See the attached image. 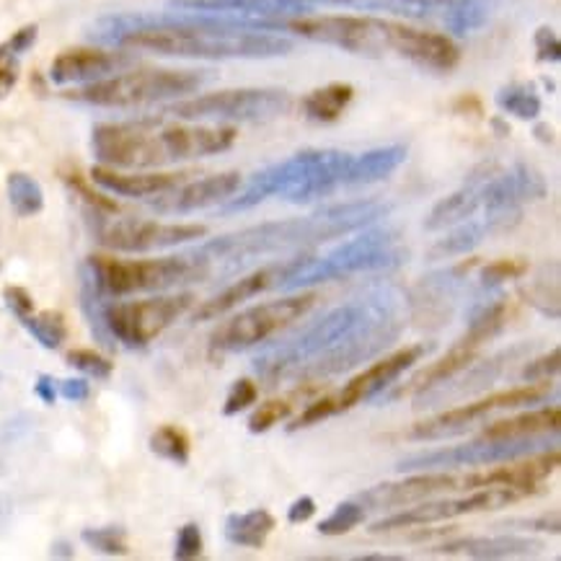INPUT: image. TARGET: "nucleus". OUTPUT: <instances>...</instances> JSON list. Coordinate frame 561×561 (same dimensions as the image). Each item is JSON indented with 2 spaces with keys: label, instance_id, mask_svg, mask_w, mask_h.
Masks as SVG:
<instances>
[{
  "label": "nucleus",
  "instance_id": "f257e3e1",
  "mask_svg": "<svg viewBox=\"0 0 561 561\" xmlns=\"http://www.w3.org/2000/svg\"><path fill=\"white\" fill-rule=\"evenodd\" d=\"M404 311V293L380 287L336 306L293 340L267 347L254 359V370L272 383L340 376L391 347L407 327Z\"/></svg>",
  "mask_w": 561,
  "mask_h": 561
},
{
  "label": "nucleus",
  "instance_id": "f03ea898",
  "mask_svg": "<svg viewBox=\"0 0 561 561\" xmlns=\"http://www.w3.org/2000/svg\"><path fill=\"white\" fill-rule=\"evenodd\" d=\"M272 32H283V19L259 21L186 11L119 13L96 21L91 39L190 60H267L293 53V42Z\"/></svg>",
  "mask_w": 561,
  "mask_h": 561
},
{
  "label": "nucleus",
  "instance_id": "7ed1b4c3",
  "mask_svg": "<svg viewBox=\"0 0 561 561\" xmlns=\"http://www.w3.org/2000/svg\"><path fill=\"white\" fill-rule=\"evenodd\" d=\"M388 213H391V205L383 203V199H357V203L321 207V210L304 215V218L243 228L239 233L207 241L194 251L210 264V277L215 272L218 275H233V272L256 262L259 256L342 239V236L373 226V222L386 218Z\"/></svg>",
  "mask_w": 561,
  "mask_h": 561
},
{
  "label": "nucleus",
  "instance_id": "20e7f679",
  "mask_svg": "<svg viewBox=\"0 0 561 561\" xmlns=\"http://www.w3.org/2000/svg\"><path fill=\"white\" fill-rule=\"evenodd\" d=\"M236 138V127L167 125L161 119L102 122L91 133V150L102 167L156 169L226 153Z\"/></svg>",
  "mask_w": 561,
  "mask_h": 561
},
{
  "label": "nucleus",
  "instance_id": "39448f33",
  "mask_svg": "<svg viewBox=\"0 0 561 561\" xmlns=\"http://www.w3.org/2000/svg\"><path fill=\"white\" fill-rule=\"evenodd\" d=\"M407 262L401 233L396 228H368L323 256L295 259L290 272L279 279L277 290H306V287L332 283L359 272H388Z\"/></svg>",
  "mask_w": 561,
  "mask_h": 561
},
{
  "label": "nucleus",
  "instance_id": "423d86ee",
  "mask_svg": "<svg viewBox=\"0 0 561 561\" xmlns=\"http://www.w3.org/2000/svg\"><path fill=\"white\" fill-rule=\"evenodd\" d=\"M210 81L207 70H169V68H140L122 70L104 81L85 83L76 91H65V99L78 104L102 106V110H138L194 93Z\"/></svg>",
  "mask_w": 561,
  "mask_h": 561
},
{
  "label": "nucleus",
  "instance_id": "0eeeda50",
  "mask_svg": "<svg viewBox=\"0 0 561 561\" xmlns=\"http://www.w3.org/2000/svg\"><path fill=\"white\" fill-rule=\"evenodd\" d=\"M85 264L91 267L93 279H96L99 290L106 298H122V295L133 293H158L210 277V264L197 251L167 259H135V262L112 256H91L85 259Z\"/></svg>",
  "mask_w": 561,
  "mask_h": 561
},
{
  "label": "nucleus",
  "instance_id": "6e6552de",
  "mask_svg": "<svg viewBox=\"0 0 561 561\" xmlns=\"http://www.w3.org/2000/svg\"><path fill=\"white\" fill-rule=\"evenodd\" d=\"M319 300L316 293L287 295V298L270 300V304L247 308V311L230 316L210 336V355H233L256 344L267 342L272 334L283 332L293 321L304 319Z\"/></svg>",
  "mask_w": 561,
  "mask_h": 561
},
{
  "label": "nucleus",
  "instance_id": "1a4fd4ad",
  "mask_svg": "<svg viewBox=\"0 0 561 561\" xmlns=\"http://www.w3.org/2000/svg\"><path fill=\"white\" fill-rule=\"evenodd\" d=\"M559 443L557 433L551 435H530V437H502V440H489L481 437L477 443L456 445V448L414 453V456L401 458L396 463L399 473L414 471H445V469H463V466H492L507 463L523 456H534V453L549 450Z\"/></svg>",
  "mask_w": 561,
  "mask_h": 561
},
{
  "label": "nucleus",
  "instance_id": "9d476101",
  "mask_svg": "<svg viewBox=\"0 0 561 561\" xmlns=\"http://www.w3.org/2000/svg\"><path fill=\"white\" fill-rule=\"evenodd\" d=\"M290 104V93L279 89H230L182 99L167 106V114L186 122H267L285 114Z\"/></svg>",
  "mask_w": 561,
  "mask_h": 561
},
{
  "label": "nucleus",
  "instance_id": "9b49d317",
  "mask_svg": "<svg viewBox=\"0 0 561 561\" xmlns=\"http://www.w3.org/2000/svg\"><path fill=\"white\" fill-rule=\"evenodd\" d=\"M559 399V388L549 386V380L543 383H528L507 388V391L492 393L486 399L473 401V404H463L448 412L433 416V420H424L412 424L407 437L409 440H443V437L463 435L466 430H471L473 424H479L484 416L500 409H517V407H536V404H549V401Z\"/></svg>",
  "mask_w": 561,
  "mask_h": 561
},
{
  "label": "nucleus",
  "instance_id": "f8f14e48",
  "mask_svg": "<svg viewBox=\"0 0 561 561\" xmlns=\"http://www.w3.org/2000/svg\"><path fill=\"white\" fill-rule=\"evenodd\" d=\"M194 295H163V298L150 300H129V304H106V327L114 336V342H122L125 347H146L158 334L176 319L190 311Z\"/></svg>",
  "mask_w": 561,
  "mask_h": 561
},
{
  "label": "nucleus",
  "instance_id": "ddd939ff",
  "mask_svg": "<svg viewBox=\"0 0 561 561\" xmlns=\"http://www.w3.org/2000/svg\"><path fill=\"white\" fill-rule=\"evenodd\" d=\"M528 489H517V486H484V489H473V494L460 500H437V502H414V507H409L404 513L388 515L383 520H378L370 528V534H388V530H399V528H416V525H430V523H443L450 520V517H460V515H471V513H484V510H502L513 502H520L523 497H528Z\"/></svg>",
  "mask_w": 561,
  "mask_h": 561
},
{
  "label": "nucleus",
  "instance_id": "4468645a",
  "mask_svg": "<svg viewBox=\"0 0 561 561\" xmlns=\"http://www.w3.org/2000/svg\"><path fill=\"white\" fill-rule=\"evenodd\" d=\"M388 26L391 21L355 19V16H319L283 21V32L340 47L344 53L380 57L388 53Z\"/></svg>",
  "mask_w": 561,
  "mask_h": 561
},
{
  "label": "nucleus",
  "instance_id": "2eb2a0df",
  "mask_svg": "<svg viewBox=\"0 0 561 561\" xmlns=\"http://www.w3.org/2000/svg\"><path fill=\"white\" fill-rule=\"evenodd\" d=\"M96 241L112 251L142 254V251H161L182 243L205 239L207 228L194 222H156V220H106L99 218L93 226Z\"/></svg>",
  "mask_w": 561,
  "mask_h": 561
},
{
  "label": "nucleus",
  "instance_id": "dca6fc26",
  "mask_svg": "<svg viewBox=\"0 0 561 561\" xmlns=\"http://www.w3.org/2000/svg\"><path fill=\"white\" fill-rule=\"evenodd\" d=\"M427 350L430 347H424V344H414V347L393 352L391 357H383L380 363H373L368 370H363L359 376L352 378L340 393L329 396V404H332L334 416L347 412L352 407L363 404V401L378 399V396L383 393L386 388H391L409 368H414Z\"/></svg>",
  "mask_w": 561,
  "mask_h": 561
},
{
  "label": "nucleus",
  "instance_id": "f3484780",
  "mask_svg": "<svg viewBox=\"0 0 561 561\" xmlns=\"http://www.w3.org/2000/svg\"><path fill=\"white\" fill-rule=\"evenodd\" d=\"M523 352H528V347H513V350H505L500 352V355L489 357V359H481L477 365H469V368H463L456 376L443 380V383L437 386H430L424 388V391H416L414 396V409H433V407H440V404H450V401L456 399H466V396L471 393H481L486 391L489 386L497 380L505 368L517 355H523Z\"/></svg>",
  "mask_w": 561,
  "mask_h": 561
},
{
  "label": "nucleus",
  "instance_id": "a211bd4d",
  "mask_svg": "<svg viewBox=\"0 0 561 561\" xmlns=\"http://www.w3.org/2000/svg\"><path fill=\"white\" fill-rule=\"evenodd\" d=\"M133 62L135 57L129 53H122V49L73 47L55 57L53 68H49V81L55 85L96 83L110 76L122 73Z\"/></svg>",
  "mask_w": 561,
  "mask_h": 561
},
{
  "label": "nucleus",
  "instance_id": "6ab92c4d",
  "mask_svg": "<svg viewBox=\"0 0 561 561\" xmlns=\"http://www.w3.org/2000/svg\"><path fill=\"white\" fill-rule=\"evenodd\" d=\"M546 192V179L528 163H515L507 171L494 169L481 190V210L523 213L525 205L543 199Z\"/></svg>",
  "mask_w": 561,
  "mask_h": 561
},
{
  "label": "nucleus",
  "instance_id": "aec40b11",
  "mask_svg": "<svg viewBox=\"0 0 561 561\" xmlns=\"http://www.w3.org/2000/svg\"><path fill=\"white\" fill-rule=\"evenodd\" d=\"M388 53L435 73H448L460 62V47L450 37L404 24L388 26Z\"/></svg>",
  "mask_w": 561,
  "mask_h": 561
},
{
  "label": "nucleus",
  "instance_id": "412c9836",
  "mask_svg": "<svg viewBox=\"0 0 561 561\" xmlns=\"http://www.w3.org/2000/svg\"><path fill=\"white\" fill-rule=\"evenodd\" d=\"M304 174H300L298 184L285 194V203H316V199L329 197V194L342 190L344 182H347L352 153H342V150H304Z\"/></svg>",
  "mask_w": 561,
  "mask_h": 561
},
{
  "label": "nucleus",
  "instance_id": "4be33fe9",
  "mask_svg": "<svg viewBox=\"0 0 561 561\" xmlns=\"http://www.w3.org/2000/svg\"><path fill=\"white\" fill-rule=\"evenodd\" d=\"M453 489H463V477H453L445 471H414V477L396 484H378L373 489L357 494V502L363 507L380 510V507H401L414 505V502L430 500L433 494L453 492Z\"/></svg>",
  "mask_w": 561,
  "mask_h": 561
},
{
  "label": "nucleus",
  "instance_id": "5701e85b",
  "mask_svg": "<svg viewBox=\"0 0 561 561\" xmlns=\"http://www.w3.org/2000/svg\"><path fill=\"white\" fill-rule=\"evenodd\" d=\"M241 174L239 171H226V174H215L197 179V182L179 184L171 192L158 194L153 199V210L169 213V215H184L194 210H205V207L222 205L241 190Z\"/></svg>",
  "mask_w": 561,
  "mask_h": 561
},
{
  "label": "nucleus",
  "instance_id": "b1692460",
  "mask_svg": "<svg viewBox=\"0 0 561 561\" xmlns=\"http://www.w3.org/2000/svg\"><path fill=\"white\" fill-rule=\"evenodd\" d=\"M171 11L210 13V16L279 21L287 16H304L311 5L300 0H169Z\"/></svg>",
  "mask_w": 561,
  "mask_h": 561
},
{
  "label": "nucleus",
  "instance_id": "393cba45",
  "mask_svg": "<svg viewBox=\"0 0 561 561\" xmlns=\"http://www.w3.org/2000/svg\"><path fill=\"white\" fill-rule=\"evenodd\" d=\"M523 220V213H492L479 220H460L456 226H450V233L445 236L430 249V259H453V256H463L471 254L473 249H479L489 236L497 233H507L513 230L517 222Z\"/></svg>",
  "mask_w": 561,
  "mask_h": 561
},
{
  "label": "nucleus",
  "instance_id": "a878e982",
  "mask_svg": "<svg viewBox=\"0 0 561 561\" xmlns=\"http://www.w3.org/2000/svg\"><path fill=\"white\" fill-rule=\"evenodd\" d=\"M543 551V543L523 536H466L458 541H445L427 553L435 557H469V559H523Z\"/></svg>",
  "mask_w": 561,
  "mask_h": 561
},
{
  "label": "nucleus",
  "instance_id": "bb28decb",
  "mask_svg": "<svg viewBox=\"0 0 561 561\" xmlns=\"http://www.w3.org/2000/svg\"><path fill=\"white\" fill-rule=\"evenodd\" d=\"M559 469V450H543L541 456H528L525 463L517 466H497L494 471L486 473H466L463 489H484V486H517L538 492V484L551 477Z\"/></svg>",
  "mask_w": 561,
  "mask_h": 561
},
{
  "label": "nucleus",
  "instance_id": "cd10ccee",
  "mask_svg": "<svg viewBox=\"0 0 561 561\" xmlns=\"http://www.w3.org/2000/svg\"><path fill=\"white\" fill-rule=\"evenodd\" d=\"M295 264V259H290V262H283V264H272V267H264V270H256L251 272V275L236 279L233 285L226 287V290L215 295V298L205 300L203 306L194 311L192 319L194 321H210V319H218V316L228 313L230 308H236L239 304H243V300L254 298V295L270 290V287H277L279 279H283L287 272H290V267Z\"/></svg>",
  "mask_w": 561,
  "mask_h": 561
},
{
  "label": "nucleus",
  "instance_id": "c85d7f7f",
  "mask_svg": "<svg viewBox=\"0 0 561 561\" xmlns=\"http://www.w3.org/2000/svg\"><path fill=\"white\" fill-rule=\"evenodd\" d=\"M494 169H497L494 163H484V167L473 169L460 190L448 194V197L440 199V203L430 210L427 220H424V228L445 230V228L456 226V222H460V220L473 218V215L481 210V190H484V182Z\"/></svg>",
  "mask_w": 561,
  "mask_h": 561
},
{
  "label": "nucleus",
  "instance_id": "c756f323",
  "mask_svg": "<svg viewBox=\"0 0 561 561\" xmlns=\"http://www.w3.org/2000/svg\"><path fill=\"white\" fill-rule=\"evenodd\" d=\"M91 182L102 186L104 192L119 194V197H158V194L171 192L174 186L186 182V174H125V171L112 167H93Z\"/></svg>",
  "mask_w": 561,
  "mask_h": 561
},
{
  "label": "nucleus",
  "instance_id": "7c9ffc66",
  "mask_svg": "<svg viewBox=\"0 0 561 561\" xmlns=\"http://www.w3.org/2000/svg\"><path fill=\"white\" fill-rule=\"evenodd\" d=\"M407 161V146H386L368 150L363 156H352L347 182L344 186H368L383 182Z\"/></svg>",
  "mask_w": 561,
  "mask_h": 561
},
{
  "label": "nucleus",
  "instance_id": "2f4dec72",
  "mask_svg": "<svg viewBox=\"0 0 561 561\" xmlns=\"http://www.w3.org/2000/svg\"><path fill=\"white\" fill-rule=\"evenodd\" d=\"M473 357H477V350L466 347V344L458 342L456 347L448 352V355L437 359V363L430 365V368L416 373V376L409 380L407 386L396 388L391 396H386V401L401 399V396H407V393H416V391H424V388H430V386L443 383V380H448V378L456 376V373L469 368V365L473 363Z\"/></svg>",
  "mask_w": 561,
  "mask_h": 561
},
{
  "label": "nucleus",
  "instance_id": "473e14b6",
  "mask_svg": "<svg viewBox=\"0 0 561 561\" xmlns=\"http://www.w3.org/2000/svg\"><path fill=\"white\" fill-rule=\"evenodd\" d=\"M559 422H561L559 407H551V409L546 407V409H536V412L517 414V416H513V420L492 422L481 437H489V440H502V437L549 435V433H559Z\"/></svg>",
  "mask_w": 561,
  "mask_h": 561
},
{
  "label": "nucleus",
  "instance_id": "72a5a7b5",
  "mask_svg": "<svg viewBox=\"0 0 561 561\" xmlns=\"http://www.w3.org/2000/svg\"><path fill=\"white\" fill-rule=\"evenodd\" d=\"M275 525V517L267 510H249V513L228 515L222 534L228 543L239 546V549H262Z\"/></svg>",
  "mask_w": 561,
  "mask_h": 561
},
{
  "label": "nucleus",
  "instance_id": "f704fd0d",
  "mask_svg": "<svg viewBox=\"0 0 561 561\" xmlns=\"http://www.w3.org/2000/svg\"><path fill=\"white\" fill-rule=\"evenodd\" d=\"M352 96H355V89L350 83H329L308 93L300 102V110H304L306 119L316 122V125H332L347 112Z\"/></svg>",
  "mask_w": 561,
  "mask_h": 561
},
{
  "label": "nucleus",
  "instance_id": "c9c22d12",
  "mask_svg": "<svg viewBox=\"0 0 561 561\" xmlns=\"http://www.w3.org/2000/svg\"><path fill=\"white\" fill-rule=\"evenodd\" d=\"M81 308H83L85 321H89L93 340H96L106 350L117 347V342H114L110 327H106V316H104L106 295L99 290L96 279H93V272L85 262L81 264Z\"/></svg>",
  "mask_w": 561,
  "mask_h": 561
},
{
  "label": "nucleus",
  "instance_id": "e433bc0d",
  "mask_svg": "<svg viewBox=\"0 0 561 561\" xmlns=\"http://www.w3.org/2000/svg\"><path fill=\"white\" fill-rule=\"evenodd\" d=\"M450 0H359V9L363 11H378V13H393L401 19H435L443 16V11L448 9Z\"/></svg>",
  "mask_w": 561,
  "mask_h": 561
},
{
  "label": "nucleus",
  "instance_id": "4c0bfd02",
  "mask_svg": "<svg viewBox=\"0 0 561 561\" xmlns=\"http://www.w3.org/2000/svg\"><path fill=\"white\" fill-rule=\"evenodd\" d=\"M9 203L19 218H34L45 210V192L34 176L24 171H13L9 174Z\"/></svg>",
  "mask_w": 561,
  "mask_h": 561
},
{
  "label": "nucleus",
  "instance_id": "58836bf2",
  "mask_svg": "<svg viewBox=\"0 0 561 561\" xmlns=\"http://www.w3.org/2000/svg\"><path fill=\"white\" fill-rule=\"evenodd\" d=\"M489 19L486 0H450L448 9L443 11V21L450 34L466 37V34L479 32Z\"/></svg>",
  "mask_w": 561,
  "mask_h": 561
},
{
  "label": "nucleus",
  "instance_id": "ea45409f",
  "mask_svg": "<svg viewBox=\"0 0 561 561\" xmlns=\"http://www.w3.org/2000/svg\"><path fill=\"white\" fill-rule=\"evenodd\" d=\"M494 102H497L502 112L513 114V117L525 119V122L538 119V114H541V110H543L541 96H538V91L530 83L528 85L525 83L505 85V89L497 91Z\"/></svg>",
  "mask_w": 561,
  "mask_h": 561
},
{
  "label": "nucleus",
  "instance_id": "a19ab883",
  "mask_svg": "<svg viewBox=\"0 0 561 561\" xmlns=\"http://www.w3.org/2000/svg\"><path fill=\"white\" fill-rule=\"evenodd\" d=\"M150 450H153L158 458L171 460V463L176 466H186L190 463L192 443L190 435H186L182 427H176V424H163V427H158L156 433L150 435Z\"/></svg>",
  "mask_w": 561,
  "mask_h": 561
},
{
  "label": "nucleus",
  "instance_id": "79ce46f5",
  "mask_svg": "<svg viewBox=\"0 0 561 561\" xmlns=\"http://www.w3.org/2000/svg\"><path fill=\"white\" fill-rule=\"evenodd\" d=\"M21 327L37 340L45 350H57L68 336V327H65L62 313L45 311V313H28L24 319H19Z\"/></svg>",
  "mask_w": 561,
  "mask_h": 561
},
{
  "label": "nucleus",
  "instance_id": "37998d69",
  "mask_svg": "<svg viewBox=\"0 0 561 561\" xmlns=\"http://www.w3.org/2000/svg\"><path fill=\"white\" fill-rule=\"evenodd\" d=\"M83 543L93 549L96 553H104V557H125L127 549V534L119 525H106V528H85Z\"/></svg>",
  "mask_w": 561,
  "mask_h": 561
},
{
  "label": "nucleus",
  "instance_id": "c03bdc74",
  "mask_svg": "<svg viewBox=\"0 0 561 561\" xmlns=\"http://www.w3.org/2000/svg\"><path fill=\"white\" fill-rule=\"evenodd\" d=\"M528 272L525 259H497V262L486 264L479 275V290H500L510 279H520Z\"/></svg>",
  "mask_w": 561,
  "mask_h": 561
},
{
  "label": "nucleus",
  "instance_id": "a18cd8bd",
  "mask_svg": "<svg viewBox=\"0 0 561 561\" xmlns=\"http://www.w3.org/2000/svg\"><path fill=\"white\" fill-rule=\"evenodd\" d=\"M365 520V507L359 502H340L327 520L319 523L321 536H344Z\"/></svg>",
  "mask_w": 561,
  "mask_h": 561
},
{
  "label": "nucleus",
  "instance_id": "49530a36",
  "mask_svg": "<svg viewBox=\"0 0 561 561\" xmlns=\"http://www.w3.org/2000/svg\"><path fill=\"white\" fill-rule=\"evenodd\" d=\"M290 414L293 404L285 399H272L267 404H259L256 412L249 416V433H267V430H272L279 422H285Z\"/></svg>",
  "mask_w": 561,
  "mask_h": 561
},
{
  "label": "nucleus",
  "instance_id": "de8ad7c7",
  "mask_svg": "<svg viewBox=\"0 0 561 561\" xmlns=\"http://www.w3.org/2000/svg\"><path fill=\"white\" fill-rule=\"evenodd\" d=\"M68 365L70 368H76L78 373H83L85 378H93V380H106L114 370V365L110 363V359L93 350L68 352Z\"/></svg>",
  "mask_w": 561,
  "mask_h": 561
},
{
  "label": "nucleus",
  "instance_id": "09e8293b",
  "mask_svg": "<svg viewBox=\"0 0 561 561\" xmlns=\"http://www.w3.org/2000/svg\"><path fill=\"white\" fill-rule=\"evenodd\" d=\"M559 370H561V350L553 347L551 352H546L543 357H536L530 359V363H525L520 380H528V383H543V380L557 378Z\"/></svg>",
  "mask_w": 561,
  "mask_h": 561
},
{
  "label": "nucleus",
  "instance_id": "8fccbe9b",
  "mask_svg": "<svg viewBox=\"0 0 561 561\" xmlns=\"http://www.w3.org/2000/svg\"><path fill=\"white\" fill-rule=\"evenodd\" d=\"M256 399H259V388H256L254 380H249V378L236 380V383L230 386L228 396H226V404H222V414L236 416L239 412H243V409H249L251 404H256Z\"/></svg>",
  "mask_w": 561,
  "mask_h": 561
},
{
  "label": "nucleus",
  "instance_id": "3c124183",
  "mask_svg": "<svg viewBox=\"0 0 561 561\" xmlns=\"http://www.w3.org/2000/svg\"><path fill=\"white\" fill-rule=\"evenodd\" d=\"M65 182H68L70 190H73V192L78 194V197H81L83 203L91 207L93 213H102V215L119 213L117 203H112V199H110V197H104V194L93 192L91 186L85 184V179H83V176H78V174H68V176H65Z\"/></svg>",
  "mask_w": 561,
  "mask_h": 561
},
{
  "label": "nucleus",
  "instance_id": "603ef678",
  "mask_svg": "<svg viewBox=\"0 0 561 561\" xmlns=\"http://www.w3.org/2000/svg\"><path fill=\"white\" fill-rule=\"evenodd\" d=\"M199 553H203V530H199V525L194 523L182 525L176 534L174 559L190 561V559H197Z\"/></svg>",
  "mask_w": 561,
  "mask_h": 561
},
{
  "label": "nucleus",
  "instance_id": "864d4df0",
  "mask_svg": "<svg viewBox=\"0 0 561 561\" xmlns=\"http://www.w3.org/2000/svg\"><path fill=\"white\" fill-rule=\"evenodd\" d=\"M21 55L13 53L9 47V42L0 45V102L13 91V85L19 83V73H21Z\"/></svg>",
  "mask_w": 561,
  "mask_h": 561
},
{
  "label": "nucleus",
  "instance_id": "5fc2aeb1",
  "mask_svg": "<svg viewBox=\"0 0 561 561\" xmlns=\"http://www.w3.org/2000/svg\"><path fill=\"white\" fill-rule=\"evenodd\" d=\"M500 528L538 530V534H551V536H559V530H561L559 510H551V513H543V515H538V517H515V520L502 523Z\"/></svg>",
  "mask_w": 561,
  "mask_h": 561
},
{
  "label": "nucleus",
  "instance_id": "6e6d98bb",
  "mask_svg": "<svg viewBox=\"0 0 561 561\" xmlns=\"http://www.w3.org/2000/svg\"><path fill=\"white\" fill-rule=\"evenodd\" d=\"M534 45H536L538 62L557 65V62L561 60V42H559L557 32H553L551 26H541V28H538L536 37H534Z\"/></svg>",
  "mask_w": 561,
  "mask_h": 561
},
{
  "label": "nucleus",
  "instance_id": "4d7b16f0",
  "mask_svg": "<svg viewBox=\"0 0 561 561\" xmlns=\"http://www.w3.org/2000/svg\"><path fill=\"white\" fill-rule=\"evenodd\" d=\"M3 300H5V306H9V311L16 316V319H24V316L34 313V298H32V293L26 290V287L9 285L3 290Z\"/></svg>",
  "mask_w": 561,
  "mask_h": 561
},
{
  "label": "nucleus",
  "instance_id": "13d9d810",
  "mask_svg": "<svg viewBox=\"0 0 561 561\" xmlns=\"http://www.w3.org/2000/svg\"><path fill=\"white\" fill-rule=\"evenodd\" d=\"M57 393L62 396V399L73 401V404H81L91 396V386L85 378H68V380H57Z\"/></svg>",
  "mask_w": 561,
  "mask_h": 561
},
{
  "label": "nucleus",
  "instance_id": "bf43d9fd",
  "mask_svg": "<svg viewBox=\"0 0 561 561\" xmlns=\"http://www.w3.org/2000/svg\"><path fill=\"white\" fill-rule=\"evenodd\" d=\"M37 37H39V26L37 24H26V26H21L19 32H13V37L9 39V47L16 55H26L28 49L37 45Z\"/></svg>",
  "mask_w": 561,
  "mask_h": 561
},
{
  "label": "nucleus",
  "instance_id": "052dcab7",
  "mask_svg": "<svg viewBox=\"0 0 561 561\" xmlns=\"http://www.w3.org/2000/svg\"><path fill=\"white\" fill-rule=\"evenodd\" d=\"M313 515H316V500L308 497V494L298 497L290 507H287V523H290V525L308 523Z\"/></svg>",
  "mask_w": 561,
  "mask_h": 561
},
{
  "label": "nucleus",
  "instance_id": "680f3d73",
  "mask_svg": "<svg viewBox=\"0 0 561 561\" xmlns=\"http://www.w3.org/2000/svg\"><path fill=\"white\" fill-rule=\"evenodd\" d=\"M34 393H37L47 407H53L57 396H60L57 393V380L53 376H39L37 383H34Z\"/></svg>",
  "mask_w": 561,
  "mask_h": 561
},
{
  "label": "nucleus",
  "instance_id": "e2e57ef3",
  "mask_svg": "<svg viewBox=\"0 0 561 561\" xmlns=\"http://www.w3.org/2000/svg\"><path fill=\"white\" fill-rule=\"evenodd\" d=\"M49 557L55 559H73V546L68 541H55L53 549H49Z\"/></svg>",
  "mask_w": 561,
  "mask_h": 561
},
{
  "label": "nucleus",
  "instance_id": "0e129e2a",
  "mask_svg": "<svg viewBox=\"0 0 561 561\" xmlns=\"http://www.w3.org/2000/svg\"><path fill=\"white\" fill-rule=\"evenodd\" d=\"M355 561H404L401 553H363V557H352Z\"/></svg>",
  "mask_w": 561,
  "mask_h": 561
},
{
  "label": "nucleus",
  "instance_id": "69168bd1",
  "mask_svg": "<svg viewBox=\"0 0 561 561\" xmlns=\"http://www.w3.org/2000/svg\"><path fill=\"white\" fill-rule=\"evenodd\" d=\"M536 135H538V140H543V142H551L553 138H551V129L546 127V125H538L536 127Z\"/></svg>",
  "mask_w": 561,
  "mask_h": 561
},
{
  "label": "nucleus",
  "instance_id": "338daca9",
  "mask_svg": "<svg viewBox=\"0 0 561 561\" xmlns=\"http://www.w3.org/2000/svg\"><path fill=\"white\" fill-rule=\"evenodd\" d=\"M492 127L497 129L502 138H505V135H510V125H505V122H502V119H492Z\"/></svg>",
  "mask_w": 561,
  "mask_h": 561
},
{
  "label": "nucleus",
  "instance_id": "774afa93",
  "mask_svg": "<svg viewBox=\"0 0 561 561\" xmlns=\"http://www.w3.org/2000/svg\"><path fill=\"white\" fill-rule=\"evenodd\" d=\"M0 383H3V373H0Z\"/></svg>",
  "mask_w": 561,
  "mask_h": 561
}]
</instances>
